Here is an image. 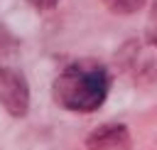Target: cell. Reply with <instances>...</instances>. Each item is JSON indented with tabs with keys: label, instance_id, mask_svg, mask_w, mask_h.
Returning a JSON list of instances; mask_svg holds the SVG:
<instances>
[{
	"label": "cell",
	"instance_id": "1",
	"mask_svg": "<svg viewBox=\"0 0 157 150\" xmlns=\"http://www.w3.org/2000/svg\"><path fill=\"white\" fill-rule=\"evenodd\" d=\"M54 101L69 111H96L108 93V71L93 59L69 64L54 81Z\"/></svg>",
	"mask_w": 157,
	"mask_h": 150
},
{
	"label": "cell",
	"instance_id": "2",
	"mask_svg": "<svg viewBox=\"0 0 157 150\" xmlns=\"http://www.w3.org/2000/svg\"><path fill=\"white\" fill-rule=\"evenodd\" d=\"M0 103L15 118H22L29 108L27 79L12 66H0Z\"/></svg>",
	"mask_w": 157,
	"mask_h": 150
},
{
	"label": "cell",
	"instance_id": "3",
	"mask_svg": "<svg viewBox=\"0 0 157 150\" xmlns=\"http://www.w3.org/2000/svg\"><path fill=\"white\" fill-rule=\"evenodd\" d=\"M91 150H125L128 148V130L125 125H103L93 130L86 140Z\"/></svg>",
	"mask_w": 157,
	"mask_h": 150
},
{
	"label": "cell",
	"instance_id": "4",
	"mask_svg": "<svg viewBox=\"0 0 157 150\" xmlns=\"http://www.w3.org/2000/svg\"><path fill=\"white\" fill-rule=\"evenodd\" d=\"M105 2H108V7H110V10H115V12H123V15H130V12H135V10H140L145 0H105Z\"/></svg>",
	"mask_w": 157,
	"mask_h": 150
},
{
	"label": "cell",
	"instance_id": "5",
	"mask_svg": "<svg viewBox=\"0 0 157 150\" xmlns=\"http://www.w3.org/2000/svg\"><path fill=\"white\" fill-rule=\"evenodd\" d=\"M147 39L152 44H157V0L150 10V17H147Z\"/></svg>",
	"mask_w": 157,
	"mask_h": 150
},
{
	"label": "cell",
	"instance_id": "6",
	"mask_svg": "<svg viewBox=\"0 0 157 150\" xmlns=\"http://www.w3.org/2000/svg\"><path fill=\"white\" fill-rule=\"evenodd\" d=\"M27 2H32V5L39 7V10H49V7H54L59 0H27Z\"/></svg>",
	"mask_w": 157,
	"mask_h": 150
}]
</instances>
